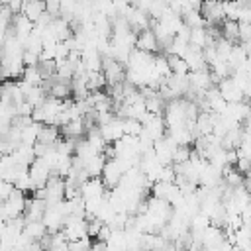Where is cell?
Returning a JSON list of instances; mask_svg holds the SVG:
<instances>
[{"label": "cell", "mask_w": 251, "mask_h": 251, "mask_svg": "<svg viewBox=\"0 0 251 251\" xmlns=\"http://www.w3.org/2000/svg\"><path fill=\"white\" fill-rule=\"evenodd\" d=\"M218 90H220L222 98H224L227 104H237V102H243V100H245L243 90L239 88V84H237V82H235L231 76H227V78L220 80Z\"/></svg>", "instance_id": "6da1fadb"}, {"label": "cell", "mask_w": 251, "mask_h": 251, "mask_svg": "<svg viewBox=\"0 0 251 251\" xmlns=\"http://www.w3.org/2000/svg\"><path fill=\"white\" fill-rule=\"evenodd\" d=\"M124 175H126V173H124L120 161H118V159H110V161H106V167H104V171H102V182H104L106 188H112V190H114V188L122 182V176H124Z\"/></svg>", "instance_id": "7a4b0ae2"}, {"label": "cell", "mask_w": 251, "mask_h": 251, "mask_svg": "<svg viewBox=\"0 0 251 251\" xmlns=\"http://www.w3.org/2000/svg\"><path fill=\"white\" fill-rule=\"evenodd\" d=\"M29 178H31L35 190L45 188L47 180L51 178V169L47 167V163H45L43 159H35V161L29 165Z\"/></svg>", "instance_id": "3957f363"}, {"label": "cell", "mask_w": 251, "mask_h": 251, "mask_svg": "<svg viewBox=\"0 0 251 251\" xmlns=\"http://www.w3.org/2000/svg\"><path fill=\"white\" fill-rule=\"evenodd\" d=\"M100 133H102V139L108 143V145H114L116 141H120L126 133H124V120L122 118H116L106 124V126H100Z\"/></svg>", "instance_id": "277c9868"}, {"label": "cell", "mask_w": 251, "mask_h": 251, "mask_svg": "<svg viewBox=\"0 0 251 251\" xmlns=\"http://www.w3.org/2000/svg\"><path fill=\"white\" fill-rule=\"evenodd\" d=\"M135 49L145 51V53H151V55H155L157 51H161L159 41H157V37H155V33H153L151 29H145V31L137 33V43H135Z\"/></svg>", "instance_id": "5b68a950"}, {"label": "cell", "mask_w": 251, "mask_h": 251, "mask_svg": "<svg viewBox=\"0 0 251 251\" xmlns=\"http://www.w3.org/2000/svg\"><path fill=\"white\" fill-rule=\"evenodd\" d=\"M22 233H24L25 237H29L31 241H41L49 231H47V227L43 226V222H25Z\"/></svg>", "instance_id": "8992f818"}, {"label": "cell", "mask_w": 251, "mask_h": 251, "mask_svg": "<svg viewBox=\"0 0 251 251\" xmlns=\"http://www.w3.org/2000/svg\"><path fill=\"white\" fill-rule=\"evenodd\" d=\"M59 139H61V129H59L57 126H41L37 143H43V145H55Z\"/></svg>", "instance_id": "52a82bcc"}, {"label": "cell", "mask_w": 251, "mask_h": 251, "mask_svg": "<svg viewBox=\"0 0 251 251\" xmlns=\"http://www.w3.org/2000/svg\"><path fill=\"white\" fill-rule=\"evenodd\" d=\"M106 157L100 153V155H96V157H92L86 165H84V171H86V175L90 176V178H98V176H102V171H104V167H106Z\"/></svg>", "instance_id": "ba28073f"}, {"label": "cell", "mask_w": 251, "mask_h": 251, "mask_svg": "<svg viewBox=\"0 0 251 251\" xmlns=\"http://www.w3.org/2000/svg\"><path fill=\"white\" fill-rule=\"evenodd\" d=\"M45 12V2H35V0H31V2H24L22 4V14L25 16V18H29L33 24L39 20V16Z\"/></svg>", "instance_id": "9c48e42d"}, {"label": "cell", "mask_w": 251, "mask_h": 251, "mask_svg": "<svg viewBox=\"0 0 251 251\" xmlns=\"http://www.w3.org/2000/svg\"><path fill=\"white\" fill-rule=\"evenodd\" d=\"M220 29H222V37H224V39H227V41H231V43L239 41V24H237V22L224 20L222 25H220Z\"/></svg>", "instance_id": "30bf717a"}, {"label": "cell", "mask_w": 251, "mask_h": 251, "mask_svg": "<svg viewBox=\"0 0 251 251\" xmlns=\"http://www.w3.org/2000/svg\"><path fill=\"white\" fill-rule=\"evenodd\" d=\"M145 108L149 114H157V116H163L165 114V108H167V102L161 98L159 92H155L153 96L145 98Z\"/></svg>", "instance_id": "8fae6325"}, {"label": "cell", "mask_w": 251, "mask_h": 251, "mask_svg": "<svg viewBox=\"0 0 251 251\" xmlns=\"http://www.w3.org/2000/svg\"><path fill=\"white\" fill-rule=\"evenodd\" d=\"M188 43H190V47H196V49H206V47H208V33H206V27H196V29H190Z\"/></svg>", "instance_id": "7c38bea8"}, {"label": "cell", "mask_w": 251, "mask_h": 251, "mask_svg": "<svg viewBox=\"0 0 251 251\" xmlns=\"http://www.w3.org/2000/svg\"><path fill=\"white\" fill-rule=\"evenodd\" d=\"M39 129H41V124H31L27 127L22 129V143L25 145H35L37 143V137H39Z\"/></svg>", "instance_id": "4fadbf2b"}, {"label": "cell", "mask_w": 251, "mask_h": 251, "mask_svg": "<svg viewBox=\"0 0 251 251\" xmlns=\"http://www.w3.org/2000/svg\"><path fill=\"white\" fill-rule=\"evenodd\" d=\"M167 61H169V67H171V73L173 75H188L190 73V69H188V65H186V61L182 57L169 55Z\"/></svg>", "instance_id": "5bb4252c"}, {"label": "cell", "mask_w": 251, "mask_h": 251, "mask_svg": "<svg viewBox=\"0 0 251 251\" xmlns=\"http://www.w3.org/2000/svg\"><path fill=\"white\" fill-rule=\"evenodd\" d=\"M190 155H192V151L188 147H176L175 157H173V165H182V163L190 161Z\"/></svg>", "instance_id": "9a60e30c"}, {"label": "cell", "mask_w": 251, "mask_h": 251, "mask_svg": "<svg viewBox=\"0 0 251 251\" xmlns=\"http://www.w3.org/2000/svg\"><path fill=\"white\" fill-rule=\"evenodd\" d=\"M14 188H16V186H14L12 182H8V180H2V182H0V198L6 202V200L12 196Z\"/></svg>", "instance_id": "2e32d148"}]
</instances>
